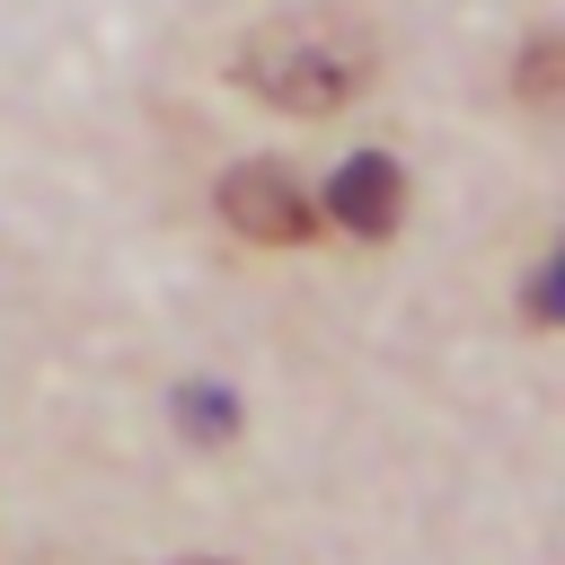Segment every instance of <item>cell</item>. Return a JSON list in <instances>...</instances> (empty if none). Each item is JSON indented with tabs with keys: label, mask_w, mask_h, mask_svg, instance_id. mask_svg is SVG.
Returning a JSON list of instances; mask_svg holds the SVG:
<instances>
[{
	"label": "cell",
	"mask_w": 565,
	"mask_h": 565,
	"mask_svg": "<svg viewBox=\"0 0 565 565\" xmlns=\"http://www.w3.org/2000/svg\"><path fill=\"white\" fill-rule=\"evenodd\" d=\"M221 221H230L238 238H256V247H309V238H318V203H309L300 177L274 168V159H247V168L221 177Z\"/></svg>",
	"instance_id": "obj_2"
},
{
	"label": "cell",
	"mask_w": 565,
	"mask_h": 565,
	"mask_svg": "<svg viewBox=\"0 0 565 565\" xmlns=\"http://www.w3.org/2000/svg\"><path fill=\"white\" fill-rule=\"evenodd\" d=\"M521 97H539V106L556 97V35H539V44L521 53Z\"/></svg>",
	"instance_id": "obj_4"
},
{
	"label": "cell",
	"mask_w": 565,
	"mask_h": 565,
	"mask_svg": "<svg viewBox=\"0 0 565 565\" xmlns=\"http://www.w3.org/2000/svg\"><path fill=\"white\" fill-rule=\"evenodd\" d=\"M327 212H335L344 230H362V238H388L397 212H406V177H397V159H380V150L344 159L335 185H327Z\"/></svg>",
	"instance_id": "obj_3"
},
{
	"label": "cell",
	"mask_w": 565,
	"mask_h": 565,
	"mask_svg": "<svg viewBox=\"0 0 565 565\" xmlns=\"http://www.w3.org/2000/svg\"><path fill=\"white\" fill-rule=\"evenodd\" d=\"M380 44L353 9H282L238 44V88L282 115H335L371 88Z\"/></svg>",
	"instance_id": "obj_1"
}]
</instances>
